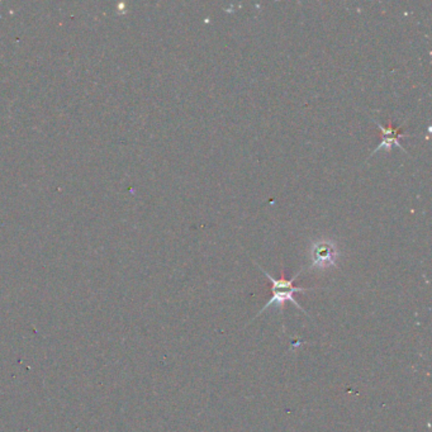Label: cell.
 Masks as SVG:
<instances>
[{
	"label": "cell",
	"instance_id": "6da1fadb",
	"mask_svg": "<svg viewBox=\"0 0 432 432\" xmlns=\"http://www.w3.org/2000/svg\"><path fill=\"white\" fill-rule=\"evenodd\" d=\"M255 264H256V263H255ZM256 266L259 268L260 270L264 273V275H265V277L269 279V282L271 283V293H273V295H271L269 302L264 305V308L255 316V318L259 317L260 315H261L263 312H265L270 305H277L278 308H280V312L283 313L284 305H285L287 302H292L298 310H300V311L303 312L307 316H310V315L305 312V308H303L297 300H294V294L295 293H303V292H307V290H313V288H302V287H295V285H294V280L300 277L302 270H300V273H297V274H295L293 278H290V279H287L285 275H284V273H283L280 279H275V278L271 277L268 271L264 270L259 264H256Z\"/></svg>",
	"mask_w": 432,
	"mask_h": 432
},
{
	"label": "cell",
	"instance_id": "7a4b0ae2",
	"mask_svg": "<svg viewBox=\"0 0 432 432\" xmlns=\"http://www.w3.org/2000/svg\"><path fill=\"white\" fill-rule=\"evenodd\" d=\"M340 251L336 243L330 240H318L311 245V265L310 269H327L337 266Z\"/></svg>",
	"mask_w": 432,
	"mask_h": 432
},
{
	"label": "cell",
	"instance_id": "3957f363",
	"mask_svg": "<svg viewBox=\"0 0 432 432\" xmlns=\"http://www.w3.org/2000/svg\"><path fill=\"white\" fill-rule=\"evenodd\" d=\"M375 125L379 127L381 133V144L376 146V149H375L369 157H372V156L375 155L378 151H381V149H386L388 152L392 150L393 146H398L399 149H402L404 154H409L407 150L404 149L402 144L399 142L401 139H406V137H409V135H404V133L401 132V130H402V126H404V123H402L401 126H398V127H392V126H388V127H384L383 125H381L379 122L375 121Z\"/></svg>",
	"mask_w": 432,
	"mask_h": 432
}]
</instances>
